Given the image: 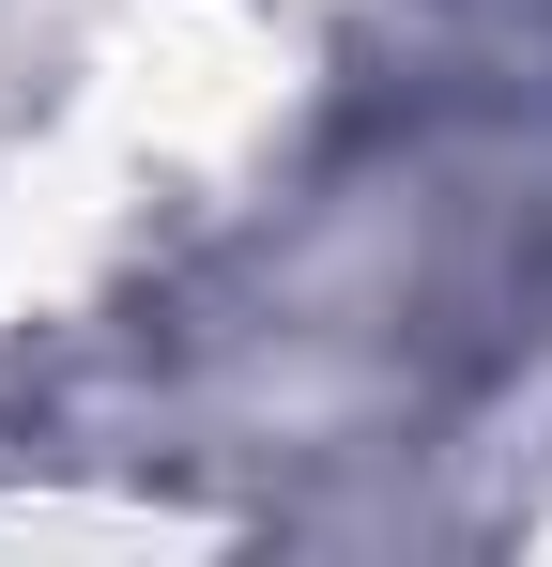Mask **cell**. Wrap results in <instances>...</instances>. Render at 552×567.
<instances>
[]
</instances>
